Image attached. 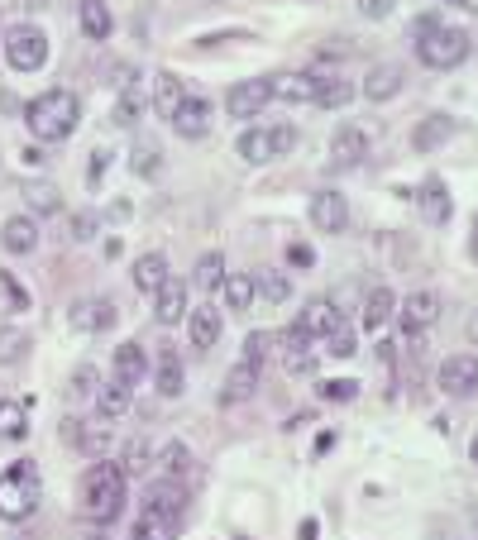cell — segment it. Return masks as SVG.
Wrapping results in <instances>:
<instances>
[{
	"mask_svg": "<svg viewBox=\"0 0 478 540\" xmlns=\"http://www.w3.org/2000/svg\"><path fill=\"white\" fill-rule=\"evenodd\" d=\"M125 483L130 478L120 474V464L110 459H96L82 483H77V517L91 521V526H110V521L125 512Z\"/></svg>",
	"mask_w": 478,
	"mask_h": 540,
	"instance_id": "cell-1",
	"label": "cell"
},
{
	"mask_svg": "<svg viewBox=\"0 0 478 540\" xmlns=\"http://www.w3.org/2000/svg\"><path fill=\"white\" fill-rule=\"evenodd\" d=\"M77 115H82L77 96L67 87H53L24 106V125H29V134H34L39 144H63L67 134L77 130Z\"/></svg>",
	"mask_w": 478,
	"mask_h": 540,
	"instance_id": "cell-2",
	"label": "cell"
},
{
	"mask_svg": "<svg viewBox=\"0 0 478 540\" xmlns=\"http://www.w3.org/2000/svg\"><path fill=\"white\" fill-rule=\"evenodd\" d=\"M39 493H44V483H39V469L29 464V459H15L5 474H0V521H29L39 512Z\"/></svg>",
	"mask_w": 478,
	"mask_h": 540,
	"instance_id": "cell-3",
	"label": "cell"
},
{
	"mask_svg": "<svg viewBox=\"0 0 478 540\" xmlns=\"http://www.w3.org/2000/svg\"><path fill=\"white\" fill-rule=\"evenodd\" d=\"M416 53L421 63L435 67V72H450L469 58V34L464 29H445L435 20H416Z\"/></svg>",
	"mask_w": 478,
	"mask_h": 540,
	"instance_id": "cell-4",
	"label": "cell"
},
{
	"mask_svg": "<svg viewBox=\"0 0 478 540\" xmlns=\"http://www.w3.org/2000/svg\"><path fill=\"white\" fill-rule=\"evenodd\" d=\"M239 158L244 163H273V158H283V153H292L297 149V130L292 125H273V130H244L239 134Z\"/></svg>",
	"mask_w": 478,
	"mask_h": 540,
	"instance_id": "cell-5",
	"label": "cell"
},
{
	"mask_svg": "<svg viewBox=\"0 0 478 540\" xmlns=\"http://www.w3.org/2000/svg\"><path fill=\"white\" fill-rule=\"evenodd\" d=\"M5 63L15 72H39L48 63V34L34 29V24H15L5 34Z\"/></svg>",
	"mask_w": 478,
	"mask_h": 540,
	"instance_id": "cell-6",
	"label": "cell"
},
{
	"mask_svg": "<svg viewBox=\"0 0 478 540\" xmlns=\"http://www.w3.org/2000/svg\"><path fill=\"white\" fill-rule=\"evenodd\" d=\"M397 321H402V335H407V340H421V335L440 321V297L426 292V287L407 292V297L397 302Z\"/></svg>",
	"mask_w": 478,
	"mask_h": 540,
	"instance_id": "cell-7",
	"label": "cell"
},
{
	"mask_svg": "<svg viewBox=\"0 0 478 540\" xmlns=\"http://www.w3.org/2000/svg\"><path fill=\"white\" fill-rule=\"evenodd\" d=\"M335 330H340V311L330 297H311L302 306V316L292 321V335H302V340H330Z\"/></svg>",
	"mask_w": 478,
	"mask_h": 540,
	"instance_id": "cell-8",
	"label": "cell"
},
{
	"mask_svg": "<svg viewBox=\"0 0 478 540\" xmlns=\"http://www.w3.org/2000/svg\"><path fill=\"white\" fill-rule=\"evenodd\" d=\"M435 383L445 397H469L478 392V354H450L445 364L435 368Z\"/></svg>",
	"mask_w": 478,
	"mask_h": 540,
	"instance_id": "cell-9",
	"label": "cell"
},
{
	"mask_svg": "<svg viewBox=\"0 0 478 540\" xmlns=\"http://www.w3.org/2000/svg\"><path fill=\"white\" fill-rule=\"evenodd\" d=\"M316 91H321L316 72H278V77H268V96L287 101V106H316Z\"/></svg>",
	"mask_w": 478,
	"mask_h": 540,
	"instance_id": "cell-10",
	"label": "cell"
},
{
	"mask_svg": "<svg viewBox=\"0 0 478 540\" xmlns=\"http://www.w3.org/2000/svg\"><path fill=\"white\" fill-rule=\"evenodd\" d=\"M268 77H249V82H235L230 87V96H225V106H230V115L235 120H254V115H263L268 110Z\"/></svg>",
	"mask_w": 478,
	"mask_h": 540,
	"instance_id": "cell-11",
	"label": "cell"
},
{
	"mask_svg": "<svg viewBox=\"0 0 478 540\" xmlns=\"http://www.w3.org/2000/svg\"><path fill=\"white\" fill-rule=\"evenodd\" d=\"M67 325H72L77 335H101V330H110V325H115V306H110L106 297L72 302V316H67Z\"/></svg>",
	"mask_w": 478,
	"mask_h": 540,
	"instance_id": "cell-12",
	"label": "cell"
},
{
	"mask_svg": "<svg viewBox=\"0 0 478 540\" xmlns=\"http://www.w3.org/2000/svg\"><path fill=\"white\" fill-rule=\"evenodd\" d=\"M364 158H369V134L359 125H340L335 139H330V163L335 168H359Z\"/></svg>",
	"mask_w": 478,
	"mask_h": 540,
	"instance_id": "cell-13",
	"label": "cell"
},
{
	"mask_svg": "<svg viewBox=\"0 0 478 540\" xmlns=\"http://www.w3.org/2000/svg\"><path fill=\"white\" fill-rule=\"evenodd\" d=\"M173 130L182 134V139H206V134H211V101L187 91V101H182L173 115Z\"/></svg>",
	"mask_w": 478,
	"mask_h": 540,
	"instance_id": "cell-14",
	"label": "cell"
},
{
	"mask_svg": "<svg viewBox=\"0 0 478 540\" xmlns=\"http://www.w3.org/2000/svg\"><path fill=\"white\" fill-rule=\"evenodd\" d=\"M397 292L392 287H373L369 297H364V316H359V325L369 330V335H383L388 330V321H397Z\"/></svg>",
	"mask_w": 478,
	"mask_h": 540,
	"instance_id": "cell-15",
	"label": "cell"
},
{
	"mask_svg": "<svg viewBox=\"0 0 478 540\" xmlns=\"http://www.w3.org/2000/svg\"><path fill=\"white\" fill-rule=\"evenodd\" d=\"M349 220V206L340 192H316L311 196V225L321 230V235H340Z\"/></svg>",
	"mask_w": 478,
	"mask_h": 540,
	"instance_id": "cell-16",
	"label": "cell"
},
{
	"mask_svg": "<svg viewBox=\"0 0 478 540\" xmlns=\"http://www.w3.org/2000/svg\"><path fill=\"white\" fill-rule=\"evenodd\" d=\"M259 378H263V368L259 364H249V359H239L230 373H225V388H220V402L230 407V402H249L254 392H259Z\"/></svg>",
	"mask_w": 478,
	"mask_h": 540,
	"instance_id": "cell-17",
	"label": "cell"
},
{
	"mask_svg": "<svg viewBox=\"0 0 478 540\" xmlns=\"http://www.w3.org/2000/svg\"><path fill=\"white\" fill-rule=\"evenodd\" d=\"M72 440H77V450L87 454L91 464H96V459H110V450H115V431H110L106 421H77Z\"/></svg>",
	"mask_w": 478,
	"mask_h": 540,
	"instance_id": "cell-18",
	"label": "cell"
},
{
	"mask_svg": "<svg viewBox=\"0 0 478 540\" xmlns=\"http://www.w3.org/2000/svg\"><path fill=\"white\" fill-rule=\"evenodd\" d=\"M149 101H153V110H158L163 120H173L177 106L187 101V87L177 82V72H153V82H149Z\"/></svg>",
	"mask_w": 478,
	"mask_h": 540,
	"instance_id": "cell-19",
	"label": "cell"
},
{
	"mask_svg": "<svg viewBox=\"0 0 478 540\" xmlns=\"http://www.w3.org/2000/svg\"><path fill=\"white\" fill-rule=\"evenodd\" d=\"M187 335H192L196 354L216 349V340H220V311L216 306H192V311H187Z\"/></svg>",
	"mask_w": 478,
	"mask_h": 540,
	"instance_id": "cell-20",
	"label": "cell"
},
{
	"mask_svg": "<svg viewBox=\"0 0 478 540\" xmlns=\"http://www.w3.org/2000/svg\"><path fill=\"white\" fill-rule=\"evenodd\" d=\"M177 531H182V517H173V512H158V507H144L139 521H134L130 540H177Z\"/></svg>",
	"mask_w": 478,
	"mask_h": 540,
	"instance_id": "cell-21",
	"label": "cell"
},
{
	"mask_svg": "<svg viewBox=\"0 0 478 540\" xmlns=\"http://www.w3.org/2000/svg\"><path fill=\"white\" fill-rule=\"evenodd\" d=\"M153 316H158V325L187 321V287H182L177 278H168L158 292H153Z\"/></svg>",
	"mask_w": 478,
	"mask_h": 540,
	"instance_id": "cell-22",
	"label": "cell"
},
{
	"mask_svg": "<svg viewBox=\"0 0 478 540\" xmlns=\"http://www.w3.org/2000/svg\"><path fill=\"white\" fill-rule=\"evenodd\" d=\"M402 82H407V72H402L397 63H378V67H369V77H364V87L359 91H364L369 101L383 106V101H392V96L402 91Z\"/></svg>",
	"mask_w": 478,
	"mask_h": 540,
	"instance_id": "cell-23",
	"label": "cell"
},
{
	"mask_svg": "<svg viewBox=\"0 0 478 540\" xmlns=\"http://www.w3.org/2000/svg\"><path fill=\"white\" fill-rule=\"evenodd\" d=\"M144 507H158V512H173V517H182V512H187V483H177V478H153Z\"/></svg>",
	"mask_w": 478,
	"mask_h": 540,
	"instance_id": "cell-24",
	"label": "cell"
},
{
	"mask_svg": "<svg viewBox=\"0 0 478 540\" xmlns=\"http://www.w3.org/2000/svg\"><path fill=\"white\" fill-rule=\"evenodd\" d=\"M110 368H115V378L120 383H144V373H149V354H144V345H134V340H125V345L115 349V359H110Z\"/></svg>",
	"mask_w": 478,
	"mask_h": 540,
	"instance_id": "cell-25",
	"label": "cell"
},
{
	"mask_svg": "<svg viewBox=\"0 0 478 540\" xmlns=\"http://www.w3.org/2000/svg\"><path fill=\"white\" fill-rule=\"evenodd\" d=\"M153 464H158V478H177V483H187L192 478V450L182 445V440H168L163 450L153 454Z\"/></svg>",
	"mask_w": 478,
	"mask_h": 540,
	"instance_id": "cell-26",
	"label": "cell"
},
{
	"mask_svg": "<svg viewBox=\"0 0 478 540\" xmlns=\"http://www.w3.org/2000/svg\"><path fill=\"white\" fill-rule=\"evenodd\" d=\"M0 244H5L10 254H34V249H39V225L29 216H10L0 225Z\"/></svg>",
	"mask_w": 478,
	"mask_h": 540,
	"instance_id": "cell-27",
	"label": "cell"
},
{
	"mask_svg": "<svg viewBox=\"0 0 478 540\" xmlns=\"http://www.w3.org/2000/svg\"><path fill=\"white\" fill-rule=\"evenodd\" d=\"M130 407H134V388L120 383V378H110L106 388L96 392V416H101V421H120Z\"/></svg>",
	"mask_w": 478,
	"mask_h": 540,
	"instance_id": "cell-28",
	"label": "cell"
},
{
	"mask_svg": "<svg viewBox=\"0 0 478 540\" xmlns=\"http://www.w3.org/2000/svg\"><path fill=\"white\" fill-rule=\"evenodd\" d=\"M163 282H168V254H163V249H153V254H139V259H134V287H139V292H149L153 297Z\"/></svg>",
	"mask_w": 478,
	"mask_h": 540,
	"instance_id": "cell-29",
	"label": "cell"
},
{
	"mask_svg": "<svg viewBox=\"0 0 478 540\" xmlns=\"http://www.w3.org/2000/svg\"><path fill=\"white\" fill-rule=\"evenodd\" d=\"M220 302H225L230 316H244L254 306V278L249 273H230V278L220 282Z\"/></svg>",
	"mask_w": 478,
	"mask_h": 540,
	"instance_id": "cell-30",
	"label": "cell"
},
{
	"mask_svg": "<svg viewBox=\"0 0 478 540\" xmlns=\"http://www.w3.org/2000/svg\"><path fill=\"white\" fill-rule=\"evenodd\" d=\"M306 345H311V340L292 335V330L283 335V368L292 373V378H311V373H316V354H311Z\"/></svg>",
	"mask_w": 478,
	"mask_h": 540,
	"instance_id": "cell-31",
	"label": "cell"
},
{
	"mask_svg": "<svg viewBox=\"0 0 478 540\" xmlns=\"http://www.w3.org/2000/svg\"><path fill=\"white\" fill-rule=\"evenodd\" d=\"M120 474H125V478L153 474V445H149V435H134L130 445L120 450Z\"/></svg>",
	"mask_w": 478,
	"mask_h": 540,
	"instance_id": "cell-32",
	"label": "cell"
},
{
	"mask_svg": "<svg viewBox=\"0 0 478 540\" xmlns=\"http://www.w3.org/2000/svg\"><path fill=\"white\" fill-rule=\"evenodd\" d=\"M450 134H455V120H450V115H426V120L416 125L412 144H416V153H431V149H440Z\"/></svg>",
	"mask_w": 478,
	"mask_h": 540,
	"instance_id": "cell-33",
	"label": "cell"
},
{
	"mask_svg": "<svg viewBox=\"0 0 478 540\" xmlns=\"http://www.w3.org/2000/svg\"><path fill=\"white\" fill-rule=\"evenodd\" d=\"M153 388L163 392V397H177V392H182V354H177V349H163V354H158Z\"/></svg>",
	"mask_w": 478,
	"mask_h": 540,
	"instance_id": "cell-34",
	"label": "cell"
},
{
	"mask_svg": "<svg viewBox=\"0 0 478 540\" xmlns=\"http://www.w3.org/2000/svg\"><path fill=\"white\" fill-rule=\"evenodd\" d=\"M421 211H426V220H435V225L450 220V196H445V182H440V177H426V187H421Z\"/></svg>",
	"mask_w": 478,
	"mask_h": 540,
	"instance_id": "cell-35",
	"label": "cell"
},
{
	"mask_svg": "<svg viewBox=\"0 0 478 540\" xmlns=\"http://www.w3.org/2000/svg\"><path fill=\"white\" fill-rule=\"evenodd\" d=\"M24 435H29V411H24V402L0 397V440H24Z\"/></svg>",
	"mask_w": 478,
	"mask_h": 540,
	"instance_id": "cell-36",
	"label": "cell"
},
{
	"mask_svg": "<svg viewBox=\"0 0 478 540\" xmlns=\"http://www.w3.org/2000/svg\"><path fill=\"white\" fill-rule=\"evenodd\" d=\"M77 15H82V34H87V39H106L110 34V5L106 0H82Z\"/></svg>",
	"mask_w": 478,
	"mask_h": 540,
	"instance_id": "cell-37",
	"label": "cell"
},
{
	"mask_svg": "<svg viewBox=\"0 0 478 540\" xmlns=\"http://www.w3.org/2000/svg\"><path fill=\"white\" fill-rule=\"evenodd\" d=\"M24 201H29L39 216H53V211L63 206V196H58V187H53V182H24Z\"/></svg>",
	"mask_w": 478,
	"mask_h": 540,
	"instance_id": "cell-38",
	"label": "cell"
},
{
	"mask_svg": "<svg viewBox=\"0 0 478 540\" xmlns=\"http://www.w3.org/2000/svg\"><path fill=\"white\" fill-rule=\"evenodd\" d=\"M220 282H225V254H201L196 263V287H206V292H220Z\"/></svg>",
	"mask_w": 478,
	"mask_h": 540,
	"instance_id": "cell-39",
	"label": "cell"
},
{
	"mask_svg": "<svg viewBox=\"0 0 478 540\" xmlns=\"http://www.w3.org/2000/svg\"><path fill=\"white\" fill-rule=\"evenodd\" d=\"M254 297H263L268 306H283L292 297V282L283 273H263V278H254Z\"/></svg>",
	"mask_w": 478,
	"mask_h": 540,
	"instance_id": "cell-40",
	"label": "cell"
},
{
	"mask_svg": "<svg viewBox=\"0 0 478 540\" xmlns=\"http://www.w3.org/2000/svg\"><path fill=\"white\" fill-rule=\"evenodd\" d=\"M158 168H163V153H158V144L139 139V144H134V153H130V173L134 177H153Z\"/></svg>",
	"mask_w": 478,
	"mask_h": 540,
	"instance_id": "cell-41",
	"label": "cell"
},
{
	"mask_svg": "<svg viewBox=\"0 0 478 540\" xmlns=\"http://www.w3.org/2000/svg\"><path fill=\"white\" fill-rule=\"evenodd\" d=\"M349 96H354V87H349L345 77H321V91H316V106H321V110H335V106H345Z\"/></svg>",
	"mask_w": 478,
	"mask_h": 540,
	"instance_id": "cell-42",
	"label": "cell"
},
{
	"mask_svg": "<svg viewBox=\"0 0 478 540\" xmlns=\"http://www.w3.org/2000/svg\"><path fill=\"white\" fill-rule=\"evenodd\" d=\"M24 349H29V335L15 330V325H5V330H0V364H20Z\"/></svg>",
	"mask_w": 478,
	"mask_h": 540,
	"instance_id": "cell-43",
	"label": "cell"
},
{
	"mask_svg": "<svg viewBox=\"0 0 478 540\" xmlns=\"http://www.w3.org/2000/svg\"><path fill=\"white\" fill-rule=\"evenodd\" d=\"M101 392V373L91 364H77L72 368V397H96Z\"/></svg>",
	"mask_w": 478,
	"mask_h": 540,
	"instance_id": "cell-44",
	"label": "cell"
},
{
	"mask_svg": "<svg viewBox=\"0 0 478 540\" xmlns=\"http://www.w3.org/2000/svg\"><path fill=\"white\" fill-rule=\"evenodd\" d=\"M139 96H134V91H120V101H115V125H120V130H134V125H139Z\"/></svg>",
	"mask_w": 478,
	"mask_h": 540,
	"instance_id": "cell-45",
	"label": "cell"
},
{
	"mask_svg": "<svg viewBox=\"0 0 478 540\" xmlns=\"http://www.w3.org/2000/svg\"><path fill=\"white\" fill-rule=\"evenodd\" d=\"M321 397H326V402H354V397H359V383H354V378H326V383H321Z\"/></svg>",
	"mask_w": 478,
	"mask_h": 540,
	"instance_id": "cell-46",
	"label": "cell"
},
{
	"mask_svg": "<svg viewBox=\"0 0 478 540\" xmlns=\"http://www.w3.org/2000/svg\"><path fill=\"white\" fill-rule=\"evenodd\" d=\"M0 297L10 302V311H29V297H24V287L15 282V273H5V268H0Z\"/></svg>",
	"mask_w": 478,
	"mask_h": 540,
	"instance_id": "cell-47",
	"label": "cell"
},
{
	"mask_svg": "<svg viewBox=\"0 0 478 540\" xmlns=\"http://www.w3.org/2000/svg\"><path fill=\"white\" fill-rule=\"evenodd\" d=\"M326 345H330V349H326L330 359H349V354H359V345H354V330H349V325H340V330L330 335Z\"/></svg>",
	"mask_w": 478,
	"mask_h": 540,
	"instance_id": "cell-48",
	"label": "cell"
},
{
	"mask_svg": "<svg viewBox=\"0 0 478 540\" xmlns=\"http://www.w3.org/2000/svg\"><path fill=\"white\" fill-rule=\"evenodd\" d=\"M268 349H273V340H268V330H254V335L244 340V359L263 368V359H268Z\"/></svg>",
	"mask_w": 478,
	"mask_h": 540,
	"instance_id": "cell-49",
	"label": "cell"
},
{
	"mask_svg": "<svg viewBox=\"0 0 478 540\" xmlns=\"http://www.w3.org/2000/svg\"><path fill=\"white\" fill-rule=\"evenodd\" d=\"M354 5H359V15H364V20H388L397 0H354Z\"/></svg>",
	"mask_w": 478,
	"mask_h": 540,
	"instance_id": "cell-50",
	"label": "cell"
},
{
	"mask_svg": "<svg viewBox=\"0 0 478 540\" xmlns=\"http://www.w3.org/2000/svg\"><path fill=\"white\" fill-rule=\"evenodd\" d=\"M72 239H77V244H87V239H96V216H91V211H82V216L72 220Z\"/></svg>",
	"mask_w": 478,
	"mask_h": 540,
	"instance_id": "cell-51",
	"label": "cell"
},
{
	"mask_svg": "<svg viewBox=\"0 0 478 540\" xmlns=\"http://www.w3.org/2000/svg\"><path fill=\"white\" fill-rule=\"evenodd\" d=\"M287 263H297V268H311V263H316V254H311L306 244H287Z\"/></svg>",
	"mask_w": 478,
	"mask_h": 540,
	"instance_id": "cell-52",
	"label": "cell"
},
{
	"mask_svg": "<svg viewBox=\"0 0 478 540\" xmlns=\"http://www.w3.org/2000/svg\"><path fill=\"white\" fill-rule=\"evenodd\" d=\"M106 158H110L106 149H96V153H91V187H96V182H101V173H106Z\"/></svg>",
	"mask_w": 478,
	"mask_h": 540,
	"instance_id": "cell-53",
	"label": "cell"
},
{
	"mask_svg": "<svg viewBox=\"0 0 478 540\" xmlns=\"http://www.w3.org/2000/svg\"><path fill=\"white\" fill-rule=\"evenodd\" d=\"M316 531H321V526H316V521L306 517V521H302V531H297V536H302V540H316Z\"/></svg>",
	"mask_w": 478,
	"mask_h": 540,
	"instance_id": "cell-54",
	"label": "cell"
},
{
	"mask_svg": "<svg viewBox=\"0 0 478 540\" xmlns=\"http://www.w3.org/2000/svg\"><path fill=\"white\" fill-rule=\"evenodd\" d=\"M469 340L478 345V311H474V321H469Z\"/></svg>",
	"mask_w": 478,
	"mask_h": 540,
	"instance_id": "cell-55",
	"label": "cell"
},
{
	"mask_svg": "<svg viewBox=\"0 0 478 540\" xmlns=\"http://www.w3.org/2000/svg\"><path fill=\"white\" fill-rule=\"evenodd\" d=\"M469 459H474V464H478V435H474V445H469Z\"/></svg>",
	"mask_w": 478,
	"mask_h": 540,
	"instance_id": "cell-56",
	"label": "cell"
},
{
	"mask_svg": "<svg viewBox=\"0 0 478 540\" xmlns=\"http://www.w3.org/2000/svg\"><path fill=\"white\" fill-rule=\"evenodd\" d=\"M464 5H469V10H478V0H464Z\"/></svg>",
	"mask_w": 478,
	"mask_h": 540,
	"instance_id": "cell-57",
	"label": "cell"
},
{
	"mask_svg": "<svg viewBox=\"0 0 478 540\" xmlns=\"http://www.w3.org/2000/svg\"><path fill=\"white\" fill-rule=\"evenodd\" d=\"M474 263H478V235H474Z\"/></svg>",
	"mask_w": 478,
	"mask_h": 540,
	"instance_id": "cell-58",
	"label": "cell"
}]
</instances>
